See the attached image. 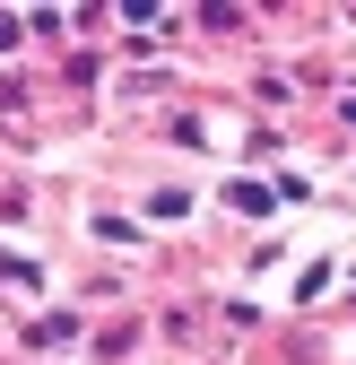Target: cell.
<instances>
[{
    "label": "cell",
    "mask_w": 356,
    "mask_h": 365,
    "mask_svg": "<svg viewBox=\"0 0 356 365\" xmlns=\"http://www.w3.org/2000/svg\"><path fill=\"white\" fill-rule=\"evenodd\" d=\"M226 200H235L244 217H270V192H261V182H235V192H226Z\"/></svg>",
    "instance_id": "1"
}]
</instances>
